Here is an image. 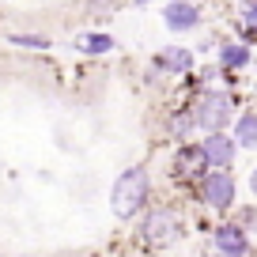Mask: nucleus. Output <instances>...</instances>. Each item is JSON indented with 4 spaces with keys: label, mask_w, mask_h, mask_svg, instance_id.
<instances>
[{
    "label": "nucleus",
    "mask_w": 257,
    "mask_h": 257,
    "mask_svg": "<svg viewBox=\"0 0 257 257\" xmlns=\"http://www.w3.org/2000/svg\"><path fill=\"white\" fill-rule=\"evenodd\" d=\"M152 197V182H148V170L144 167H128L125 174L113 182V193H110V208L117 219H133L140 208L148 204Z\"/></svg>",
    "instance_id": "1"
},
{
    "label": "nucleus",
    "mask_w": 257,
    "mask_h": 257,
    "mask_svg": "<svg viewBox=\"0 0 257 257\" xmlns=\"http://www.w3.org/2000/svg\"><path fill=\"white\" fill-rule=\"evenodd\" d=\"M193 117H197V125H201L204 133L227 128V121H231V95H227V91H204L197 110H193Z\"/></svg>",
    "instance_id": "2"
},
{
    "label": "nucleus",
    "mask_w": 257,
    "mask_h": 257,
    "mask_svg": "<svg viewBox=\"0 0 257 257\" xmlns=\"http://www.w3.org/2000/svg\"><path fill=\"white\" fill-rule=\"evenodd\" d=\"M201 201L208 204V208H231V204H234V178L227 174L223 167L204 170V178H201Z\"/></svg>",
    "instance_id": "3"
},
{
    "label": "nucleus",
    "mask_w": 257,
    "mask_h": 257,
    "mask_svg": "<svg viewBox=\"0 0 257 257\" xmlns=\"http://www.w3.org/2000/svg\"><path fill=\"white\" fill-rule=\"evenodd\" d=\"M178 234H182V219L170 208H155L144 219V242H152V246H170Z\"/></svg>",
    "instance_id": "4"
},
{
    "label": "nucleus",
    "mask_w": 257,
    "mask_h": 257,
    "mask_svg": "<svg viewBox=\"0 0 257 257\" xmlns=\"http://www.w3.org/2000/svg\"><path fill=\"white\" fill-rule=\"evenodd\" d=\"M234 137H227L223 128H212V133H204V140H201V152H204V159H208V170L212 167H231V159H234Z\"/></svg>",
    "instance_id": "5"
},
{
    "label": "nucleus",
    "mask_w": 257,
    "mask_h": 257,
    "mask_svg": "<svg viewBox=\"0 0 257 257\" xmlns=\"http://www.w3.org/2000/svg\"><path fill=\"white\" fill-rule=\"evenodd\" d=\"M163 19H167L170 31H193V27L201 23V8L197 4H189V0H170L167 8H163Z\"/></svg>",
    "instance_id": "6"
},
{
    "label": "nucleus",
    "mask_w": 257,
    "mask_h": 257,
    "mask_svg": "<svg viewBox=\"0 0 257 257\" xmlns=\"http://www.w3.org/2000/svg\"><path fill=\"white\" fill-rule=\"evenodd\" d=\"M174 167H178V174H185V178H201L204 170H208V159H204L201 144H185V148H178Z\"/></svg>",
    "instance_id": "7"
},
{
    "label": "nucleus",
    "mask_w": 257,
    "mask_h": 257,
    "mask_svg": "<svg viewBox=\"0 0 257 257\" xmlns=\"http://www.w3.org/2000/svg\"><path fill=\"white\" fill-rule=\"evenodd\" d=\"M246 246H249L246 227H238V223L216 227V249H219V253H246Z\"/></svg>",
    "instance_id": "8"
},
{
    "label": "nucleus",
    "mask_w": 257,
    "mask_h": 257,
    "mask_svg": "<svg viewBox=\"0 0 257 257\" xmlns=\"http://www.w3.org/2000/svg\"><path fill=\"white\" fill-rule=\"evenodd\" d=\"M155 68H159V72H189L193 68V53L182 49V46H167V49L155 53Z\"/></svg>",
    "instance_id": "9"
},
{
    "label": "nucleus",
    "mask_w": 257,
    "mask_h": 257,
    "mask_svg": "<svg viewBox=\"0 0 257 257\" xmlns=\"http://www.w3.org/2000/svg\"><path fill=\"white\" fill-rule=\"evenodd\" d=\"M234 144L257 148V113H242V117L234 121Z\"/></svg>",
    "instance_id": "10"
},
{
    "label": "nucleus",
    "mask_w": 257,
    "mask_h": 257,
    "mask_svg": "<svg viewBox=\"0 0 257 257\" xmlns=\"http://www.w3.org/2000/svg\"><path fill=\"white\" fill-rule=\"evenodd\" d=\"M219 61H223V68L238 72V68H246V64H249V49L238 46V42H227V46L219 49Z\"/></svg>",
    "instance_id": "11"
},
{
    "label": "nucleus",
    "mask_w": 257,
    "mask_h": 257,
    "mask_svg": "<svg viewBox=\"0 0 257 257\" xmlns=\"http://www.w3.org/2000/svg\"><path fill=\"white\" fill-rule=\"evenodd\" d=\"M113 46H117V42H113L110 34H87V38H80V49H83V53H95V57L110 53Z\"/></svg>",
    "instance_id": "12"
},
{
    "label": "nucleus",
    "mask_w": 257,
    "mask_h": 257,
    "mask_svg": "<svg viewBox=\"0 0 257 257\" xmlns=\"http://www.w3.org/2000/svg\"><path fill=\"white\" fill-rule=\"evenodd\" d=\"M242 34L246 38L257 34V0H246V8H242Z\"/></svg>",
    "instance_id": "13"
},
{
    "label": "nucleus",
    "mask_w": 257,
    "mask_h": 257,
    "mask_svg": "<svg viewBox=\"0 0 257 257\" xmlns=\"http://www.w3.org/2000/svg\"><path fill=\"white\" fill-rule=\"evenodd\" d=\"M193 125H197V117H193V113H185V110H182V113H174V121H170V133H174V137L182 140V137H185V133H189Z\"/></svg>",
    "instance_id": "14"
},
{
    "label": "nucleus",
    "mask_w": 257,
    "mask_h": 257,
    "mask_svg": "<svg viewBox=\"0 0 257 257\" xmlns=\"http://www.w3.org/2000/svg\"><path fill=\"white\" fill-rule=\"evenodd\" d=\"M8 42H16V46H31V49H49V38H42V34H8Z\"/></svg>",
    "instance_id": "15"
},
{
    "label": "nucleus",
    "mask_w": 257,
    "mask_h": 257,
    "mask_svg": "<svg viewBox=\"0 0 257 257\" xmlns=\"http://www.w3.org/2000/svg\"><path fill=\"white\" fill-rule=\"evenodd\" d=\"M238 227H257V208H242L238 212Z\"/></svg>",
    "instance_id": "16"
},
{
    "label": "nucleus",
    "mask_w": 257,
    "mask_h": 257,
    "mask_svg": "<svg viewBox=\"0 0 257 257\" xmlns=\"http://www.w3.org/2000/svg\"><path fill=\"white\" fill-rule=\"evenodd\" d=\"M249 189H253V197H257V170H253V178H249Z\"/></svg>",
    "instance_id": "17"
},
{
    "label": "nucleus",
    "mask_w": 257,
    "mask_h": 257,
    "mask_svg": "<svg viewBox=\"0 0 257 257\" xmlns=\"http://www.w3.org/2000/svg\"><path fill=\"white\" fill-rule=\"evenodd\" d=\"M219 257H246V253H219Z\"/></svg>",
    "instance_id": "18"
},
{
    "label": "nucleus",
    "mask_w": 257,
    "mask_h": 257,
    "mask_svg": "<svg viewBox=\"0 0 257 257\" xmlns=\"http://www.w3.org/2000/svg\"><path fill=\"white\" fill-rule=\"evenodd\" d=\"M137 4H148V0H137Z\"/></svg>",
    "instance_id": "19"
}]
</instances>
